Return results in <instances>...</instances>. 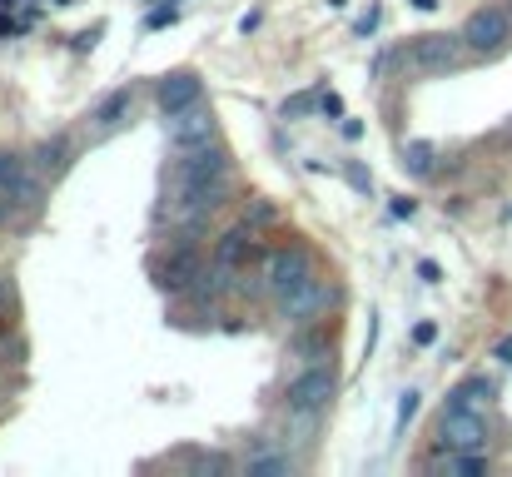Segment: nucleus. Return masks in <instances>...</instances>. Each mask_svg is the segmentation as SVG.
Listing matches in <instances>:
<instances>
[{
	"label": "nucleus",
	"mask_w": 512,
	"mask_h": 477,
	"mask_svg": "<svg viewBox=\"0 0 512 477\" xmlns=\"http://www.w3.org/2000/svg\"><path fill=\"white\" fill-rule=\"evenodd\" d=\"M229 189V155L214 150L209 140L184 150L174 164V214H209L214 204H224Z\"/></svg>",
	"instance_id": "f257e3e1"
},
{
	"label": "nucleus",
	"mask_w": 512,
	"mask_h": 477,
	"mask_svg": "<svg viewBox=\"0 0 512 477\" xmlns=\"http://www.w3.org/2000/svg\"><path fill=\"white\" fill-rule=\"evenodd\" d=\"M398 60H403V70L408 75H448V70H458L463 60H468V40H463V30L458 35H448V30H433V35H413L403 50H398Z\"/></svg>",
	"instance_id": "f03ea898"
},
{
	"label": "nucleus",
	"mask_w": 512,
	"mask_h": 477,
	"mask_svg": "<svg viewBox=\"0 0 512 477\" xmlns=\"http://www.w3.org/2000/svg\"><path fill=\"white\" fill-rule=\"evenodd\" d=\"M334 388H339V373H334V363H314V368H304V373L289 383V393H284V408H289L294 418H314V413H324V408H329Z\"/></svg>",
	"instance_id": "7ed1b4c3"
},
{
	"label": "nucleus",
	"mask_w": 512,
	"mask_h": 477,
	"mask_svg": "<svg viewBox=\"0 0 512 477\" xmlns=\"http://www.w3.org/2000/svg\"><path fill=\"white\" fill-rule=\"evenodd\" d=\"M478 448H488V418H483V408H443L438 453H478Z\"/></svg>",
	"instance_id": "20e7f679"
},
{
	"label": "nucleus",
	"mask_w": 512,
	"mask_h": 477,
	"mask_svg": "<svg viewBox=\"0 0 512 477\" xmlns=\"http://www.w3.org/2000/svg\"><path fill=\"white\" fill-rule=\"evenodd\" d=\"M463 40L473 55H503L512 40V10H498V5H483L463 20Z\"/></svg>",
	"instance_id": "39448f33"
},
{
	"label": "nucleus",
	"mask_w": 512,
	"mask_h": 477,
	"mask_svg": "<svg viewBox=\"0 0 512 477\" xmlns=\"http://www.w3.org/2000/svg\"><path fill=\"white\" fill-rule=\"evenodd\" d=\"M329 304H334V284H329L324 274H309L294 294H284V299H279V314H284V323L304 328V323H319Z\"/></svg>",
	"instance_id": "423d86ee"
},
{
	"label": "nucleus",
	"mask_w": 512,
	"mask_h": 477,
	"mask_svg": "<svg viewBox=\"0 0 512 477\" xmlns=\"http://www.w3.org/2000/svg\"><path fill=\"white\" fill-rule=\"evenodd\" d=\"M309 274H314V259H309L304 249H294V244H284V249H274V254L264 259V289H269L274 299L294 294Z\"/></svg>",
	"instance_id": "0eeeda50"
},
{
	"label": "nucleus",
	"mask_w": 512,
	"mask_h": 477,
	"mask_svg": "<svg viewBox=\"0 0 512 477\" xmlns=\"http://www.w3.org/2000/svg\"><path fill=\"white\" fill-rule=\"evenodd\" d=\"M165 125H170V140L179 145V150H194V145L214 140V115H209L204 105L174 110V115H165Z\"/></svg>",
	"instance_id": "6e6552de"
},
{
	"label": "nucleus",
	"mask_w": 512,
	"mask_h": 477,
	"mask_svg": "<svg viewBox=\"0 0 512 477\" xmlns=\"http://www.w3.org/2000/svg\"><path fill=\"white\" fill-rule=\"evenodd\" d=\"M130 115H135V90H130V85H120V90H110V95L95 105V115H90V120H95V135H115Z\"/></svg>",
	"instance_id": "1a4fd4ad"
},
{
	"label": "nucleus",
	"mask_w": 512,
	"mask_h": 477,
	"mask_svg": "<svg viewBox=\"0 0 512 477\" xmlns=\"http://www.w3.org/2000/svg\"><path fill=\"white\" fill-rule=\"evenodd\" d=\"M249 254H254V229H249V224L224 229L219 244H214V264H219V269H234V274L249 264Z\"/></svg>",
	"instance_id": "9d476101"
},
{
	"label": "nucleus",
	"mask_w": 512,
	"mask_h": 477,
	"mask_svg": "<svg viewBox=\"0 0 512 477\" xmlns=\"http://www.w3.org/2000/svg\"><path fill=\"white\" fill-rule=\"evenodd\" d=\"M199 95H204V85H199V75H189V70H179V75H165V80H160V110H165V115L199 105Z\"/></svg>",
	"instance_id": "9b49d317"
},
{
	"label": "nucleus",
	"mask_w": 512,
	"mask_h": 477,
	"mask_svg": "<svg viewBox=\"0 0 512 477\" xmlns=\"http://www.w3.org/2000/svg\"><path fill=\"white\" fill-rule=\"evenodd\" d=\"M194 279H204V269H199V254H194V249H174L170 259H165V269H160V284H165L170 294H184Z\"/></svg>",
	"instance_id": "f8f14e48"
},
{
	"label": "nucleus",
	"mask_w": 512,
	"mask_h": 477,
	"mask_svg": "<svg viewBox=\"0 0 512 477\" xmlns=\"http://www.w3.org/2000/svg\"><path fill=\"white\" fill-rule=\"evenodd\" d=\"M244 473L249 477H289L294 473V458H289L284 448H274V443H259V448L244 458Z\"/></svg>",
	"instance_id": "ddd939ff"
},
{
	"label": "nucleus",
	"mask_w": 512,
	"mask_h": 477,
	"mask_svg": "<svg viewBox=\"0 0 512 477\" xmlns=\"http://www.w3.org/2000/svg\"><path fill=\"white\" fill-rule=\"evenodd\" d=\"M428 473H438V477H473V473H488V448H478V453H438V458L428 463Z\"/></svg>",
	"instance_id": "4468645a"
},
{
	"label": "nucleus",
	"mask_w": 512,
	"mask_h": 477,
	"mask_svg": "<svg viewBox=\"0 0 512 477\" xmlns=\"http://www.w3.org/2000/svg\"><path fill=\"white\" fill-rule=\"evenodd\" d=\"M65 164H70V140L65 135H55V140H45L35 150V174H60Z\"/></svg>",
	"instance_id": "2eb2a0df"
},
{
	"label": "nucleus",
	"mask_w": 512,
	"mask_h": 477,
	"mask_svg": "<svg viewBox=\"0 0 512 477\" xmlns=\"http://www.w3.org/2000/svg\"><path fill=\"white\" fill-rule=\"evenodd\" d=\"M488 398H493V383L488 378H468V383H458L448 393V408H483Z\"/></svg>",
	"instance_id": "dca6fc26"
},
{
	"label": "nucleus",
	"mask_w": 512,
	"mask_h": 477,
	"mask_svg": "<svg viewBox=\"0 0 512 477\" xmlns=\"http://www.w3.org/2000/svg\"><path fill=\"white\" fill-rule=\"evenodd\" d=\"M403 169H408V174H418V179H423V174H433V145H428V140L408 145V150H403Z\"/></svg>",
	"instance_id": "f3484780"
},
{
	"label": "nucleus",
	"mask_w": 512,
	"mask_h": 477,
	"mask_svg": "<svg viewBox=\"0 0 512 477\" xmlns=\"http://www.w3.org/2000/svg\"><path fill=\"white\" fill-rule=\"evenodd\" d=\"M20 179V159L15 155H0V189H10Z\"/></svg>",
	"instance_id": "a211bd4d"
},
{
	"label": "nucleus",
	"mask_w": 512,
	"mask_h": 477,
	"mask_svg": "<svg viewBox=\"0 0 512 477\" xmlns=\"http://www.w3.org/2000/svg\"><path fill=\"white\" fill-rule=\"evenodd\" d=\"M413 413H418V393L408 388V393L398 398V428H408V418H413Z\"/></svg>",
	"instance_id": "6ab92c4d"
},
{
	"label": "nucleus",
	"mask_w": 512,
	"mask_h": 477,
	"mask_svg": "<svg viewBox=\"0 0 512 477\" xmlns=\"http://www.w3.org/2000/svg\"><path fill=\"white\" fill-rule=\"evenodd\" d=\"M319 110H324V115H334V120H343V100L334 95V90H324V95H319Z\"/></svg>",
	"instance_id": "aec40b11"
},
{
	"label": "nucleus",
	"mask_w": 512,
	"mask_h": 477,
	"mask_svg": "<svg viewBox=\"0 0 512 477\" xmlns=\"http://www.w3.org/2000/svg\"><path fill=\"white\" fill-rule=\"evenodd\" d=\"M433 338H438V323H418L413 328V343H433Z\"/></svg>",
	"instance_id": "412c9836"
},
{
	"label": "nucleus",
	"mask_w": 512,
	"mask_h": 477,
	"mask_svg": "<svg viewBox=\"0 0 512 477\" xmlns=\"http://www.w3.org/2000/svg\"><path fill=\"white\" fill-rule=\"evenodd\" d=\"M418 274H423V279H428V284H438V279H443V269H438V264H433V259H423V264H418Z\"/></svg>",
	"instance_id": "4be33fe9"
},
{
	"label": "nucleus",
	"mask_w": 512,
	"mask_h": 477,
	"mask_svg": "<svg viewBox=\"0 0 512 477\" xmlns=\"http://www.w3.org/2000/svg\"><path fill=\"white\" fill-rule=\"evenodd\" d=\"M493 358H498V363H512V333L498 343V348H493Z\"/></svg>",
	"instance_id": "5701e85b"
},
{
	"label": "nucleus",
	"mask_w": 512,
	"mask_h": 477,
	"mask_svg": "<svg viewBox=\"0 0 512 477\" xmlns=\"http://www.w3.org/2000/svg\"><path fill=\"white\" fill-rule=\"evenodd\" d=\"M174 20V5H165V10H155V15H150V25H170Z\"/></svg>",
	"instance_id": "b1692460"
},
{
	"label": "nucleus",
	"mask_w": 512,
	"mask_h": 477,
	"mask_svg": "<svg viewBox=\"0 0 512 477\" xmlns=\"http://www.w3.org/2000/svg\"><path fill=\"white\" fill-rule=\"evenodd\" d=\"M10 299H15V294H10V279H0V314L10 309Z\"/></svg>",
	"instance_id": "393cba45"
},
{
	"label": "nucleus",
	"mask_w": 512,
	"mask_h": 477,
	"mask_svg": "<svg viewBox=\"0 0 512 477\" xmlns=\"http://www.w3.org/2000/svg\"><path fill=\"white\" fill-rule=\"evenodd\" d=\"M413 5H418V10H433V5H438V0H413Z\"/></svg>",
	"instance_id": "a878e982"
},
{
	"label": "nucleus",
	"mask_w": 512,
	"mask_h": 477,
	"mask_svg": "<svg viewBox=\"0 0 512 477\" xmlns=\"http://www.w3.org/2000/svg\"><path fill=\"white\" fill-rule=\"evenodd\" d=\"M508 10H512V5H508Z\"/></svg>",
	"instance_id": "bb28decb"
}]
</instances>
